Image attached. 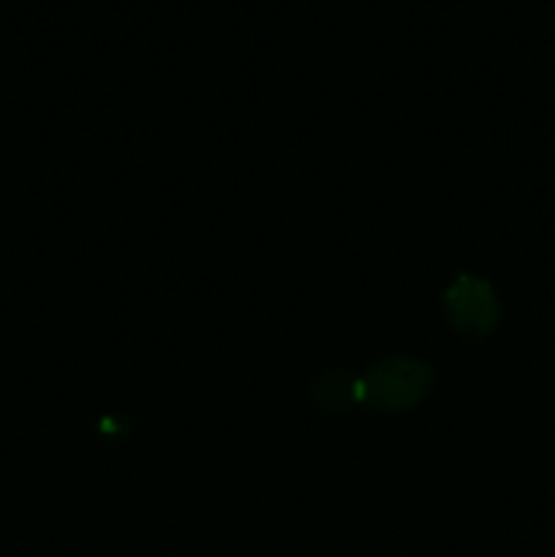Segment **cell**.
<instances>
[{
	"label": "cell",
	"instance_id": "obj_3",
	"mask_svg": "<svg viewBox=\"0 0 555 557\" xmlns=\"http://www.w3.org/2000/svg\"><path fill=\"white\" fill-rule=\"evenodd\" d=\"M316 400L326 408H348L362 400V381H354L348 373H326L316 386Z\"/></svg>",
	"mask_w": 555,
	"mask_h": 557
},
{
	"label": "cell",
	"instance_id": "obj_1",
	"mask_svg": "<svg viewBox=\"0 0 555 557\" xmlns=\"http://www.w3.org/2000/svg\"><path fill=\"white\" fill-rule=\"evenodd\" d=\"M428 389V368L408 357L386 359L362 379V400L379 411H406L417 406Z\"/></svg>",
	"mask_w": 555,
	"mask_h": 557
},
{
	"label": "cell",
	"instance_id": "obj_2",
	"mask_svg": "<svg viewBox=\"0 0 555 557\" xmlns=\"http://www.w3.org/2000/svg\"><path fill=\"white\" fill-rule=\"evenodd\" d=\"M449 321L466 335H488L498 324V297L479 277H460L444 297Z\"/></svg>",
	"mask_w": 555,
	"mask_h": 557
}]
</instances>
